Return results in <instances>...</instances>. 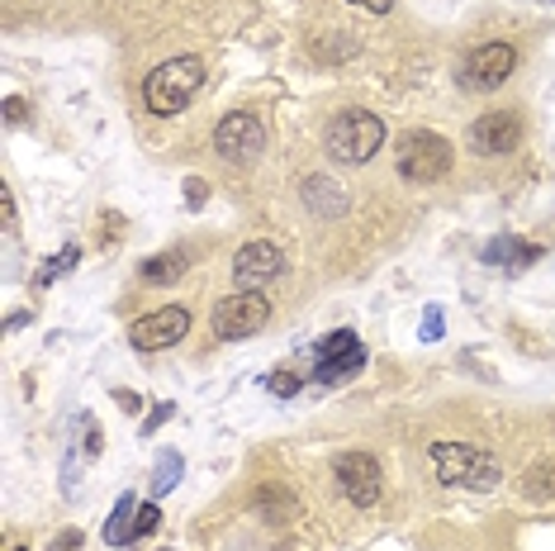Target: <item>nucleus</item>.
<instances>
[{
	"mask_svg": "<svg viewBox=\"0 0 555 551\" xmlns=\"http://www.w3.org/2000/svg\"><path fill=\"white\" fill-rule=\"evenodd\" d=\"M15 551H24V547H15Z\"/></svg>",
	"mask_w": 555,
	"mask_h": 551,
	"instance_id": "nucleus-30",
	"label": "nucleus"
},
{
	"mask_svg": "<svg viewBox=\"0 0 555 551\" xmlns=\"http://www.w3.org/2000/svg\"><path fill=\"white\" fill-rule=\"evenodd\" d=\"M267 323H271V305L261 291H237L229 299H219V309H214V333L223 343H243V337L261 333Z\"/></svg>",
	"mask_w": 555,
	"mask_h": 551,
	"instance_id": "nucleus-6",
	"label": "nucleus"
},
{
	"mask_svg": "<svg viewBox=\"0 0 555 551\" xmlns=\"http://www.w3.org/2000/svg\"><path fill=\"white\" fill-rule=\"evenodd\" d=\"M337 485H343V495L351 499L357 509H375L385 495V475H380V461L371 452H347L337 457Z\"/></svg>",
	"mask_w": 555,
	"mask_h": 551,
	"instance_id": "nucleus-10",
	"label": "nucleus"
},
{
	"mask_svg": "<svg viewBox=\"0 0 555 551\" xmlns=\"http://www.w3.org/2000/svg\"><path fill=\"white\" fill-rule=\"evenodd\" d=\"M351 10H365V15H389L395 10V0H347Z\"/></svg>",
	"mask_w": 555,
	"mask_h": 551,
	"instance_id": "nucleus-24",
	"label": "nucleus"
},
{
	"mask_svg": "<svg viewBox=\"0 0 555 551\" xmlns=\"http://www.w3.org/2000/svg\"><path fill=\"white\" fill-rule=\"evenodd\" d=\"M305 195H319V200H309V209H313V215H343V209H347V195L343 191H337V185L333 181H327V177H313V181H305Z\"/></svg>",
	"mask_w": 555,
	"mask_h": 551,
	"instance_id": "nucleus-15",
	"label": "nucleus"
},
{
	"mask_svg": "<svg viewBox=\"0 0 555 551\" xmlns=\"http://www.w3.org/2000/svg\"><path fill=\"white\" fill-rule=\"evenodd\" d=\"M133 523H138V495H119L115 513L105 518V542L109 547H133Z\"/></svg>",
	"mask_w": 555,
	"mask_h": 551,
	"instance_id": "nucleus-14",
	"label": "nucleus"
},
{
	"mask_svg": "<svg viewBox=\"0 0 555 551\" xmlns=\"http://www.w3.org/2000/svg\"><path fill=\"white\" fill-rule=\"evenodd\" d=\"M517 143H522V119L513 110H489V115H479L470 124V148L479 157H503Z\"/></svg>",
	"mask_w": 555,
	"mask_h": 551,
	"instance_id": "nucleus-12",
	"label": "nucleus"
},
{
	"mask_svg": "<svg viewBox=\"0 0 555 551\" xmlns=\"http://www.w3.org/2000/svg\"><path fill=\"white\" fill-rule=\"evenodd\" d=\"M385 143V119L371 115V110H343L323 133V148L333 162L343 167H365Z\"/></svg>",
	"mask_w": 555,
	"mask_h": 551,
	"instance_id": "nucleus-2",
	"label": "nucleus"
},
{
	"mask_svg": "<svg viewBox=\"0 0 555 551\" xmlns=\"http://www.w3.org/2000/svg\"><path fill=\"white\" fill-rule=\"evenodd\" d=\"M191 333V309L185 305H162L147 319H138L129 329V343L138 353H162V347H176L181 337Z\"/></svg>",
	"mask_w": 555,
	"mask_h": 551,
	"instance_id": "nucleus-9",
	"label": "nucleus"
},
{
	"mask_svg": "<svg viewBox=\"0 0 555 551\" xmlns=\"http://www.w3.org/2000/svg\"><path fill=\"white\" fill-rule=\"evenodd\" d=\"M162 528V509L147 499V504H138V523H133V542H143V537H153Z\"/></svg>",
	"mask_w": 555,
	"mask_h": 551,
	"instance_id": "nucleus-21",
	"label": "nucleus"
},
{
	"mask_svg": "<svg viewBox=\"0 0 555 551\" xmlns=\"http://www.w3.org/2000/svg\"><path fill=\"white\" fill-rule=\"evenodd\" d=\"M199 86H205V67H199V57H171V62H162V67L147 72L143 105L153 110L157 119H171V115H181V110L191 105Z\"/></svg>",
	"mask_w": 555,
	"mask_h": 551,
	"instance_id": "nucleus-1",
	"label": "nucleus"
},
{
	"mask_svg": "<svg viewBox=\"0 0 555 551\" xmlns=\"http://www.w3.org/2000/svg\"><path fill=\"white\" fill-rule=\"evenodd\" d=\"M0 215H5V229H15V195H10V185H0Z\"/></svg>",
	"mask_w": 555,
	"mask_h": 551,
	"instance_id": "nucleus-26",
	"label": "nucleus"
},
{
	"mask_svg": "<svg viewBox=\"0 0 555 551\" xmlns=\"http://www.w3.org/2000/svg\"><path fill=\"white\" fill-rule=\"evenodd\" d=\"M395 157H399V177L413 181V185L441 181L451 171V162H456V157H451V143L441 133H433V129H409L399 138Z\"/></svg>",
	"mask_w": 555,
	"mask_h": 551,
	"instance_id": "nucleus-4",
	"label": "nucleus"
},
{
	"mask_svg": "<svg viewBox=\"0 0 555 551\" xmlns=\"http://www.w3.org/2000/svg\"><path fill=\"white\" fill-rule=\"evenodd\" d=\"M427 457H433L437 466V480L441 485H465V490H494V485L503 480L499 461L475 452V447L465 443H433L427 447Z\"/></svg>",
	"mask_w": 555,
	"mask_h": 551,
	"instance_id": "nucleus-3",
	"label": "nucleus"
},
{
	"mask_svg": "<svg viewBox=\"0 0 555 551\" xmlns=\"http://www.w3.org/2000/svg\"><path fill=\"white\" fill-rule=\"evenodd\" d=\"M361 367H365V347H361V337L351 329L327 333L323 343L313 347V381H319V385H343Z\"/></svg>",
	"mask_w": 555,
	"mask_h": 551,
	"instance_id": "nucleus-7",
	"label": "nucleus"
},
{
	"mask_svg": "<svg viewBox=\"0 0 555 551\" xmlns=\"http://www.w3.org/2000/svg\"><path fill=\"white\" fill-rule=\"evenodd\" d=\"M77 261H81V247H62V253L57 257H48L43 261V267H39V285H48V281H57V276H67L72 267H77Z\"/></svg>",
	"mask_w": 555,
	"mask_h": 551,
	"instance_id": "nucleus-18",
	"label": "nucleus"
},
{
	"mask_svg": "<svg viewBox=\"0 0 555 551\" xmlns=\"http://www.w3.org/2000/svg\"><path fill=\"white\" fill-rule=\"evenodd\" d=\"M551 480H555V466L546 461V466H541V480H522V490L532 495V499H546L551 495Z\"/></svg>",
	"mask_w": 555,
	"mask_h": 551,
	"instance_id": "nucleus-22",
	"label": "nucleus"
},
{
	"mask_svg": "<svg viewBox=\"0 0 555 551\" xmlns=\"http://www.w3.org/2000/svg\"><path fill=\"white\" fill-rule=\"evenodd\" d=\"M261 385H267L271 395L289 399V395H299V390H305V375H299V371H289V367H281V371H271V375H267V381H261Z\"/></svg>",
	"mask_w": 555,
	"mask_h": 551,
	"instance_id": "nucleus-20",
	"label": "nucleus"
},
{
	"mask_svg": "<svg viewBox=\"0 0 555 551\" xmlns=\"http://www.w3.org/2000/svg\"><path fill=\"white\" fill-rule=\"evenodd\" d=\"M513 67H517L513 43H479L461 62V86L465 91H494V86H503L513 77Z\"/></svg>",
	"mask_w": 555,
	"mask_h": 551,
	"instance_id": "nucleus-8",
	"label": "nucleus"
},
{
	"mask_svg": "<svg viewBox=\"0 0 555 551\" xmlns=\"http://www.w3.org/2000/svg\"><path fill=\"white\" fill-rule=\"evenodd\" d=\"M541 257V247H532V243H522V238H494V243L485 247V261L489 267H503V271H527L532 261Z\"/></svg>",
	"mask_w": 555,
	"mask_h": 551,
	"instance_id": "nucleus-13",
	"label": "nucleus"
},
{
	"mask_svg": "<svg viewBox=\"0 0 555 551\" xmlns=\"http://www.w3.org/2000/svg\"><path fill=\"white\" fill-rule=\"evenodd\" d=\"M77 547H81V533H77V528L57 533V542H53V551H77Z\"/></svg>",
	"mask_w": 555,
	"mask_h": 551,
	"instance_id": "nucleus-27",
	"label": "nucleus"
},
{
	"mask_svg": "<svg viewBox=\"0 0 555 551\" xmlns=\"http://www.w3.org/2000/svg\"><path fill=\"white\" fill-rule=\"evenodd\" d=\"M257 509L267 513V518L285 523L289 513H295V495H289V490H281V485H267V490H257Z\"/></svg>",
	"mask_w": 555,
	"mask_h": 551,
	"instance_id": "nucleus-17",
	"label": "nucleus"
},
{
	"mask_svg": "<svg viewBox=\"0 0 555 551\" xmlns=\"http://www.w3.org/2000/svg\"><path fill=\"white\" fill-rule=\"evenodd\" d=\"M162 419H171V405H157V413H153V419H147V428H143V433H153Z\"/></svg>",
	"mask_w": 555,
	"mask_h": 551,
	"instance_id": "nucleus-29",
	"label": "nucleus"
},
{
	"mask_svg": "<svg viewBox=\"0 0 555 551\" xmlns=\"http://www.w3.org/2000/svg\"><path fill=\"white\" fill-rule=\"evenodd\" d=\"M181 480V452H162L157 457V480H153V499H162L171 485Z\"/></svg>",
	"mask_w": 555,
	"mask_h": 551,
	"instance_id": "nucleus-19",
	"label": "nucleus"
},
{
	"mask_svg": "<svg viewBox=\"0 0 555 551\" xmlns=\"http://www.w3.org/2000/svg\"><path fill=\"white\" fill-rule=\"evenodd\" d=\"M181 276H185V257L181 253H162V257L143 261V281H153V285H171V281H181Z\"/></svg>",
	"mask_w": 555,
	"mask_h": 551,
	"instance_id": "nucleus-16",
	"label": "nucleus"
},
{
	"mask_svg": "<svg viewBox=\"0 0 555 551\" xmlns=\"http://www.w3.org/2000/svg\"><path fill=\"white\" fill-rule=\"evenodd\" d=\"M5 119H10V124H24V100H20V95L5 100Z\"/></svg>",
	"mask_w": 555,
	"mask_h": 551,
	"instance_id": "nucleus-28",
	"label": "nucleus"
},
{
	"mask_svg": "<svg viewBox=\"0 0 555 551\" xmlns=\"http://www.w3.org/2000/svg\"><path fill=\"white\" fill-rule=\"evenodd\" d=\"M281 271H285V257L275 243H267V238H251V243H243L233 257L237 291H261V285H271Z\"/></svg>",
	"mask_w": 555,
	"mask_h": 551,
	"instance_id": "nucleus-11",
	"label": "nucleus"
},
{
	"mask_svg": "<svg viewBox=\"0 0 555 551\" xmlns=\"http://www.w3.org/2000/svg\"><path fill=\"white\" fill-rule=\"evenodd\" d=\"M214 148H219V157L233 162V167H251V162L267 153V124L257 115H247V110L223 115L219 129H214Z\"/></svg>",
	"mask_w": 555,
	"mask_h": 551,
	"instance_id": "nucleus-5",
	"label": "nucleus"
},
{
	"mask_svg": "<svg viewBox=\"0 0 555 551\" xmlns=\"http://www.w3.org/2000/svg\"><path fill=\"white\" fill-rule=\"evenodd\" d=\"M205 195H209V185L199 181V177L185 181V205H191V209H205Z\"/></svg>",
	"mask_w": 555,
	"mask_h": 551,
	"instance_id": "nucleus-23",
	"label": "nucleus"
},
{
	"mask_svg": "<svg viewBox=\"0 0 555 551\" xmlns=\"http://www.w3.org/2000/svg\"><path fill=\"white\" fill-rule=\"evenodd\" d=\"M423 337H427V343H437V337H441V309H427V319H423Z\"/></svg>",
	"mask_w": 555,
	"mask_h": 551,
	"instance_id": "nucleus-25",
	"label": "nucleus"
}]
</instances>
